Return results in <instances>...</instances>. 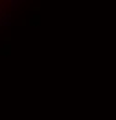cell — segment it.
I'll return each mask as SVG.
<instances>
[{"label": "cell", "instance_id": "obj_1", "mask_svg": "<svg viewBox=\"0 0 116 120\" xmlns=\"http://www.w3.org/2000/svg\"><path fill=\"white\" fill-rule=\"evenodd\" d=\"M9 4H11V8H18L22 4V0H9Z\"/></svg>", "mask_w": 116, "mask_h": 120}]
</instances>
